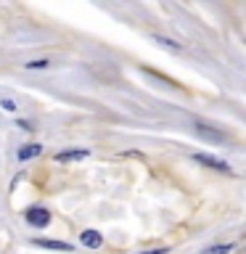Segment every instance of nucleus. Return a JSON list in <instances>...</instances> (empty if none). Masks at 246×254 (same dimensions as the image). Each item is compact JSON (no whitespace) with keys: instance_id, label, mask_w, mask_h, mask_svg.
I'll use <instances>...</instances> for the list:
<instances>
[{"instance_id":"nucleus-1","label":"nucleus","mask_w":246,"mask_h":254,"mask_svg":"<svg viewBox=\"0 0 246 254\" xmlns=\"http://www.w3.org/2000/svg\"><path fill=\"white\" fill-rule=\"evenodd\" d=\"M24 217H27V222L32 228H45L51 222V212L43 209V206H32V209L24 212Z\"/></svg>"},{"instance_id":"nucleus-2","label":"nucleus","mask_w":246,"mask_h":254,"mask_svg":"<svg viewBox=\"0 0 246 254\" xmlns=\"http://www.w3.org/2000/svg\"><path fill=\"white\" fill-rule=\"evenodd\" d=\"M193 159H196L198 164H204V167H209V170H214V172H225V175L233 172V170L228 167V162H222V159L212 156V154H193Z\"/></svg>"},{"instance_id":"nucleus-3","label":"nucleus","mask_w":246,"mask_h":254,"mask_svg":"<svg viewBox=\"0 0 246 254\" xmlns=\"http://www.w3.org/2000/svg\"><path fill=\"white\" fill-rule=\"evenodd\" d=\"M193 127H196V132L201 135L204 140H212V143H222V140H225V132H222V130H214V127L204 125V122H196Z\"/></svg>"},{"instance_id":"nucleus-4","label":"nucleus","mask_w":246,"mask_h":254,"mask_svg":"<svg viewBox=\"0 0 246 254\" xmlns=\"http://www.w3.org/2000/svg\"><path fill=\"white\" fill-rule=\"evenodd\" d=\"M90 156V151L87 148H69V151H59L56 154V162H82V159Z\"/></svg>"},{"instance_id":"nucleus-5","label":"nucleus","mask_w":246,"mask_h":254,"mask_svg":"<svg viewBox=\"0 0 246 254\" xmlns=\"http://www.w3.org/2000/svg\"><path fill=\"white\" fill-rule=\"evenodd\" d=\"M79 241H82V246H87V249H98V246L103 244V236L98 233V230L87 228V230L79 233Z\"/></svg>"},{"instance_id":"nucleus-6","label":"nucleus","mask_w":246,"mask_h":254,"mask_svg":"<svg viewBox=\"0 0 246 254\" xmlns=\"http://www.w3.org/2000/svg\"><path fill=\"white\" fill-rule=\"evenodd\" d=\"M35 246H43V249H53V252H71L74 246L66 241H53V238H35Z\"/></svg>"},{"instance_id":"nucleus-7","label":"nucleus","mask_w":246,"mask_h":254,"mask_svg":"<svg viewBox=\"0 0 246 254\" xmlns=\"http://www.w3.org/2000/svg\"><path fill=\"white\" fill-rule=\"evenodd\" d=\"M40 154H43V146H40V143H27V146L19 148V159H21V162L35 159V156H40Z\"/></svg>"},{"instance_id":"nucleus-8","label":"nucleus","mask_w":246,"mask_h":254,"mask_svg":"<svg viewBox=\"0 0 246 254\" xmlns=\"http://www.w3.org/2000/svg\"><path fill=\"white\" fill-rule=\"evenodd\" d=\"M143 71H146V74H151V77H156V79H162V82H167L170 87H183V85H178L175 82V79H170V77H164L162 71H154V69H148V66H143Z\"/></svg>"},{"instance_id":"nucleus-9","label":"nucleus","mask_w":246,"mask_h":254,"mask_svg":"<svg viewBox=\"0 0 246 254\" xmlns=\"http://www.w3.org/2000/svg\"><path fill=\"white\" fill-rule=\"evenodd\" d=\"M233 252V244H220V246H209V249H204L201 254H230Z\"/></svg>"},{"instance_id":"nucleus-10","label":"nucleus","mask_w":246,"mask_h":254,"mask_svg":"<svg viewBox=\"0 0 246 254\" xmlns=\"http://www.w3.org/2000/svg\"><path fill=\"white\" fill-rule=\"evenodd\" d=\"M159 45H164V48H170V51H183V45L180 43H175V40H170V37H162V35H156L154 37Z\"/></svg>"},{"instance_id":"nucleus-11","label":"nucleus","mask_w":246,"mask_h":254,"mask_svg":"<svg viewBox=\"0 0 246 254\" xmlns=\"http://www.w3.org/2000/svg\"><path fill=\"white\" fill-rule=\"evenodd\" d=\"M27 69H45L48 66V61L45 59H37V61H29V64H24Z\"/></svg>"},{"instance_id":"nucleus-12","label":"nucleus","mask_w":246,"mask_h":254,"mask_svg":"<svg viewBox=\"0 0 246 254\" xmlns=\"http://www.w3.org/2000/svg\"><path fill=\"white\" fill-rule=\"evenodd\" d=\"M0 106H3L5 111H16V103L11 98H3V101H0Z\"/></svg>"},{"instance_id":"nucleus-13","label":"nucleus","mask_w":246,"mask_h":254,"mask_svg":"<svg viewBox=\"0 0 246 254\" xmlns=\"http://www.w3.org/2000/svg\"><path fill=\"white\" fill-rule=\"evenodd\" d=\"M167 252H170V249H164V246H162V249H148V252H138V254H167Z\"/></svg>"}]
</instances>
